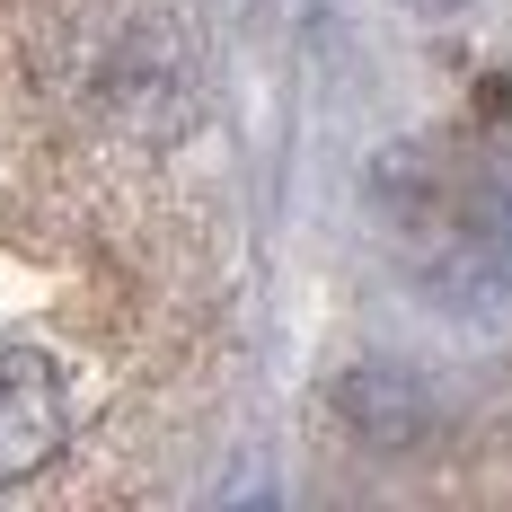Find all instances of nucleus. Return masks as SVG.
<instances>
[{
	"label": "nucleus",
	"instance_id": "nucleus-1",
	"mask_svg": "<svg viewBox=\"0 0 512 512\" xmlns=\"http://www.w3.org/2000/svg\"><path fill=\"white\" fill-rule=\"evenodd\" d=\"M62 380L45 354H0V486H27L62 451Z\"/></svg>",
	"mask_w": 512,
	"mask_h": 512
},
{
	"label": "nucleus",
	"instance_id": "nucleus-2",
	"mask_svg": "<svg viewBox=\"0 0 512 512\" xmlns=\"http://www.w3.org/2000/svg\"><path fill=\"white\" fill-rule=\"evenodd\" d=\"M433 9H451V0H433Z\"/></svg>",
	"mask_w": 512,
	"mask_h": 512
}]
</instances>
